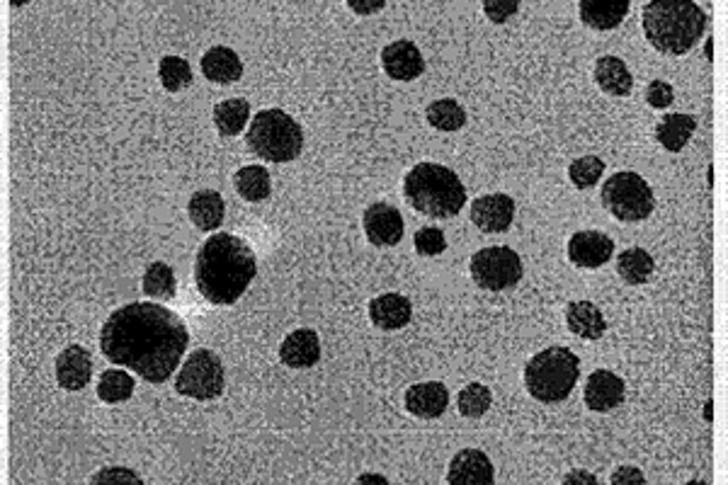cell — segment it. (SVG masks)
Listing matches in <instances>:
<instances>
[{
  "instance_id": "obj_21",
  "label": "cell",
  "mask_w": 728,
  "mask_h": 485,
  "mask_svg": "<svg viewBox=\"0 0 728 485\" xmlns=\"http://www.w3.org/2000/svg\"><path fill=\"white\" fill-rule=\"evenodd\" d=\"M566 323L573 335L583 340H600L607 330V321L593 301H571L566 308Z\"/></svg>"
},
{
  "instance_id": "obj_33",
  "label": "cell",
  "mask_w": 728,
  "mask_h": 485,
  "mask_svg": "<svg viewBox=\"0 0 728 485\" xmlns=\"http://www.w3.org/2000/svg\"><path fill=\"white\" fill-rule=\"evenodd\" d=\"M457 403H459V413H462L464 418H481V415L488 413V408H491L493 393L491 388L483 384H469L459 391Z\"/></svg>"
},
{
  "instance_id": "obj_38",
  "label": "cell",
  "mask_w": 728,
  "mask_h": 485,
  "mask_svg": "<svg viewBox=\"0 0 728 485\" xmlns=\"http://www.w3.org/2000/svg\"><path fill=\"white\" fill-rule=\"evenodd\" d=\"M90 483L95 485H102V483H127V485H141L144 481H141L139 476H136L134 471L129 469H119V466H115V469H102L95 473L93 478H90Z\"/></svg>"
},
{
  "instance_id": "obj_17",
  "label": "cell",
  "mask_w": 728,
  "mask_h": 485,
  "mask_svg": "<svg viewBox=\"0 0 728 485\" xmlns=\"http://www.w3.org/2000/svg\"><path fill=\"white\" fill-rule=\"evenodd\" d=\"M406 410L415 418L435 420L440 418L449 405V391L440 381H425V384H413L403 396Z\"/></svg>"
},
{
  "instance_id": "obj_35",
  "label": "cell",
  "mask_w": 728,
  "mask_h": 485,
  "mask_svg": "<svg viewBox=\"0 0 728 485\" xmlns=\"http://www.w3.org/2000/svg\"><path fill=\"white\" fill-rule=\"evenodd\" d=\"M415 250H418V255H423V258H435V255L445 253L447 250L445 233L435 226L420 228V231H415Z\"/></svg>"
},
{
  "instance_id": "obj_5",
  "label": "cell",
  "mask_w": 728,
  "mask_h": 485,
  "mask_svg": "<svg viewBox=\"0 0 728 485\" xmlns=\"http://www.w3.org/2000/svg\"><path fill=\"white\" fill-rule=\"evenodd\" d=\"M580 362L568 347H549L534 355L525 367V384L539 403H559L578 384Z\"/></svg>"
},
{
  "instance_id": "obj_37",
  "label": "cell",
  "mask_w": 728,
  "mask_h": 485,
  "mask_svg": "<svg viewBox=\"0 0 728 485\" xmlns=\"http://www.w3.org/2000/svg\"><path fill=\"white\" fill-rule=\"evenodd\" d=\"M483 10H486L488 20L500 25V22H505L520 10V0H486Z\"/></svg>"
},
{
  "instance_id": "obj_20",
  "label": "cell",
  "mask_w": 728,
  "mask_h": 485,
  "mask_svg": "<svg viewBox=\"0 0 728 485\" xmlns=\"http://www.w3.org/2000/svg\"><path fill=\"white\" fill-rule=\"evenodd\" d=\"M578 13L583 25H588L590 30L607 32L622 25V20L629 13V3L627 0H610V3H600V0H580Z\"/></svg>"
},
{
  "instance_id": "obj_28",
  "label": "cell",
  "mask_w": 728,
  "mask_h": 485,
  "mask_svg": "<svg viewBox=\"0 0 728 485\" xmlns=\"http://www.w3.org/2000/svg\"><path fill=\"white\" fill-rule=\"evenodd\" d=\"M248 114V100L233 97V100H224L214 107V124L221 136H238L248 124Z\"/></svg>"
},
{
  "instance_id": "obj_31",
  "label": "cell",
  "mask_w": 728,
  "mask_h": 485,
  "mask_svg": "<svg viewBox=\"0 0 728 485\" xmlns=\"http://www.w3.org/2000/svg\"><path fill=\"white\" fill-rule=\"evenodd\" d=\"M134 393V379L122 369H107L105 374L100 376L98 384V396L105 403H124L129 401Z\"/></svg>"
},
{
  "instance_id": "obj_6",
  "label": "cell",
  "mask_w": 728,
  "mask_h": 485,
  "mask_svg": "<svg viewBox=\"0 0 728 485\" xmlns=\"http://www.w3.org/2000/svg\"><path fill=\"white\" fill-rule=\"evenodd\" d=\"M246 144L250 153L267 163H289L304 148V131L287 112L263 110L250 122Z\"/></svg>"
},
{
  "instance_id": "obj_26",
  "label": "cell",
  "mask_w": 728,
  "mask_h": 485,
  "mask_svg": "<svg viewBox=\"0 0 728 485\" xmlns=\"http://www.w3.org/2000/svg\"><path fill=\"white\" fill-rule=\"evenodd\" d=\"M233 185H236V192L246 202H263L272 192L270 173H267V168H263V165H246V168H241L233 175Z\"/></svg>"
},
{
  "instance_id": "obj_10",
  "label": "cell",
  "mask_w": 728,
  "mask_h": 485,
  "mask_svg": "<svg viewBox=\"0 0 728 485\" xmlns=\"http://www.w3.org/2000/svg\"><path fill=\"white\" fill-rule=\"evenodd\" d=\"M362 224L369 243L377 245V248H394V245L403 241V233H406L401 211L384 202L369 204L364 209Z\"/></svg>"
},
{
  "instance_id": "obj_34",
  "label": "cell",
  "mask_w": 728,
  "mask_h": 485,
  "mask_svg": "<svg viewBox=\"0 0 728 485\" xmlns=\"http://www.w3.org/2000/svg\"><path fill=\"white\" fill-rule=\"evenodd\" d=\"M602 173H605V163H602L597 156L578 158V161H573L571 168H568V178H571V182L578 187V190H588V187L597 185Z\"/></svg>"
},
{
  "instance_id": "obj_4",
  "label": "cell",
  "mask_w": 728,
  "mask_h": 485,
  "mask_svg": "<svg viewBox=\"0 0 728 485\" xmlns=\"http://www.w3.org/2000/svg\"><path fill=\"white\" fill-rule=\"evenodd\" d=\"M408 204L432 219H452L466 204V187L454 170L440 163H420L403 180Z\"/></svg>"
},
{
  "instance_id": "obj_41",
  "label": "cell",
  "mask_w": 728,
  "mask_h": 485,
  "mask_svg": "<svg viewBox=\"0 0 728 485\" xmlns=\"http://www.w3.org/2000/svg\"><path fill=\"white\" fill-rule=\"evenodd\" d=\"M563 483H566V485H573V483H588V485H595V483H597V478H595V476H590L588 471H573V473H568L566 478H563Z\"/></svg>"
},
{
  "instance_id": "obj_12",
  "label": "cell",
  "mask_w": 728,
  "mask_h": 485,
  "mask_svg": "<svg viewBox=\"0 0 728 485\" xmlns=\"http://www.w3.org/2000/svg\"><path fill=\"white\" fill-rule=\"evenodd\" d=\"M515 219V202L508 194H486L471 204V221L483 233H505Z\"/></svg>"
},
{
  "instance_id": "obj_30",
  "label": "cell",
  "mask_w": 728,
  "mask_h": 485,
  "mask_svg": "<svg viewBox=\"0 0 728 485\" xmlns=\"http://www.w3.org/2000/svg\"><path fill=\"white\" fill-rule=\"evenodd\" d=\"M428 122L440 131H459L466 124V112L457 100H435L425 112Z\"/></svg>"
},
{
  "instance_id": "obj_13",
  "label": "cell",
  "mask_w": 728,
  "mask_h": 485,
  "mask_svg": "<svg viewBox=\"0 0 728 485\" xmlns=\"http://www.w3.org/2000/svg\"><path fill=\"white\" fill-rule=\"evenodd\" d=\"M493 481H496V473H493L491 459L479 449H462L449 464V485H493Z\"/></svg>"
},
{
  "instance_id": "obj_42",
  "label": "cell",
  "mask_w": 728,
  "mask_h": 485,
  "mask_svg": "<svg viewBox=\"0 0 728 485\" xmlns=\"http://www.w3.org/2000/svg\"><path fill=\"white\" fill-rule=\"evenodd\" d=\"M357 483H379V485H386L389 481H386L384 476H377V473H364V476L357 478Z\"/></svg>"
},
{
  "instance_id": "obj_1",
  "label": "cell",
  "mask_w": 728,
  "mask_h": 485,
  "mask_svg": "<svg viewBox=\"0 0 728 485\" xmlns=\"http://www.w3.org/2000/svg\"><path fill=\"white\" fill-rule=\"evenodd\" d=\"M190 345V330L175 311L134 301L117 308L100 330V350L112 364L132 369L149 384H163L178 372Z\"/></svg>"
},
{
  "instance_id": "obj_18",
  "label": "cell",
  "mask_w": 728,
  "mask_h": 485,
  "mask_svg": "<svg viewBox=\"0 0 728 485\" xmlns=\"http://www.w3.org/2000/svg\"><path fill=\"white\" fill-rule=\"evenodd\" d=\"M280 359L292 369H309L321 359V340L311 328H299L287 335L280 347Z\"/></svg>"
},
{
  "instance_id": "obj_32",
  "label": "cell",
  "mask_w": 728,
  "mask_h": 485,
  "mask_svg": "<svg viewBox=\"0 0 728 485\" xmlns=\"http://www.w3.org/2000/svg\"><path fill=\"white\" fill-rule=\"evenodd\" d=\"M158 76H161L163 88L168 93H178V90L192 83V68L182 56H163L161 66H158Z\"/></svg>"
},
{
  "instance_id": "obj_40",
  "label": "cell",
  "mask_w": 728,
  "mask_h": 485,
  "mask_svg": "<svg viewBox=\"0 0 728 485\" xmlns=\"http://www.w3.org/2000/svg\"><path fill=\"white\" fill-rule=\"evenodd\" d=\"M348 5L355 13L360 15H369V13H377V10H384V0H348Z\"/></svg>"
},
{
  "instance_id": "obj_7",
  "label": "cell",
  "mask_w": 728,
  "mask_h": 485,
  "mask_svg": "<svg viewBox=\"0 0 728 485\" xmlns=\"http://www.w3.org/2000/svg\"><path fill=\"white\" fill-rule=\"evenodd\" d=\"M600 197L605 209L610 211L614 219L624 221V224H636V221L648 219L653 207H656L651 185L641 175L631 173V170L614 173L602 185Z\"/></svg>"
},
{
  "instance_id": "obj_11",
  "label": "cell",
  "mask_w": 728,
  "mask_h": 485,
  "mask_svg": "<svg viewBox=\"0 0 728 485\" xmlns=\"http://www.w3.org/2000/svg\"><path fill=\"white\" fill-rule=\"evenodd\" d=\"M612 255V238L602 231H578L568 241V258L573 265L585 267V270H597V267L607 265Z\"/></svg>"
},
{
  "instance_id": "obj_27",
  "label": "cell",
  "mask_w": 728,
  "mask_h": 485,
  "mask_svg": "<svg viewBox=\"0 0 728 485\" xmlns=\"http://www.w3.org/2000/svg\"><path fill=\"white\" fill-rule=\"evenodd\" d=\"M653 270H656V262H653L648 250L627 248L624 253H619L617 272L627 284H646L651 279Z\"/></svg>"
},
{
  "instance_id": "obj_23",
  "label": "cell",
  "mask_w": 728,
  "mask_h": 485,
  "mask_svg": "<svg viewBox=\"0 0 728 485\" xmlns=\"http://www.w3.org/2000/svg\"><path fill=\"white\" fill-rule=\"evenodd\" d=\"M202 73L212 83H236L243 76V64L229 47H214L202 56Z\"/></svg>"
},
{
  "instance_id": "obj_24",
  "label": "cell",
  "mask_w": 728,
  "mask_h": 485,
  "mask_svg": "<svg viewBox=\"0 0 728 485\" xmlns=\"http://www.w3.org/2000/svg\"><path fill=\"white\" fill-rule=\"evenodd\" d=\"M695 129H697V119L692 117V114H682V112L665 114L661 124L656 127V139L665 151L678 153L687 146V141L692 139Z\"/></svg>"
},
{
  "instance_id": "obj_2",
  "label": "cell",
  "mask_w": 728,
  "mask_h": 485,
  "mask_svg": "<svg viewBox=\"0 0 728 485\" xmlns=\"http://www.w3.org/2000/svg\"><path fill=\"white\" fill-rule=\"evenodd\" d=\"M258 275V260L243 238L216 233L199 248L195 262L197 291L214 306H231L246 294Z\"/></svg>"
},
{
  "instance_id": "obj_3",
  "label": "cell",
  "mask_w": 728,
  "mask_h": 485,
  "mask_svg": "<svg viewBox=\"0 0 728 485\" xmlns=\"http://www.w3.org/2000/svg\"><path fill=\"white\" fill-rule=\"evenodd\" d=\"M707 30V13L692 0H653L644 8V32L661 54H687Z\"/></svg>"
},
{
  "instance_id": "obj_15",
  "label": "cell",
  "mask_w": 728,
  "mask_h": 485,
  "mask_svg": "<svg viewBox=\"0 0 728 485\" xmlns=\"http://www.w3.org/2000/svg\"><path fill=\"white\" fill-rule=\"evenodd\" d=\"M381 66H384L386 76L394 78V81H415L423 73L425 61L413 42L398 39L381 51Z\"/></svg>"
},
{
  "instance_id": "obj_39",
  "label": "cell",
  "mask_w": 728,
  "mask_h": 485,
  "mask_svg": "<svg viewBox=\"0 0 728 485\" xmlns=\"http://www.w3.org/2000/svg\"><path fill=\"white\" fill-rule=\"evenodd\" d=\"M612 485H644L646 483V476L641 473L639 469H634V466H619L617 471L612 473Z\"/></svg>"
},
{
  "instance_id": "obj_8",
  "label": "cell",
  "mask_w": 728,
  "mask_h": 485,
  "mask_svg": "<svg viewBox=\"0 0 728 485\" xmlns=\"http://www.w3.org/2000/svg\"><path fill=\"white\" fill-rule=\"evenodd\" d=\"M226 369L219 355L212 350H195L185 359L182 369L175 376V388L180 396L195 401H214L224 393Z\"/></svg>"
},
{
  "instance_id": "obj_14",
  "label": "cell",
  "mask_w": 728,
  "mask_h": 485,
  "mask_svg": "<svg viewBox=\"0 0 728 485\" xmlns=\"http://www.w3.org/2000/svg\"><path fill=\"white\" fill-rule=\"evenodd\" d=\"M56 381L66 391H81L93 379V357L83 345H68L54 362Z\"/></svg>"
},
{
  "instance_id": "obj_29",
  "label": "cell",
  "mask_w": 728,
  "mask_h": 485,
  "mask_svg": "<svg viewBox=\"0 0 728 485\" xmlns=\"http://www.w3.org/2000/svg\"><path fill=\"white\" fill-rule=\"evenodd\" d=\"M178 284H175L173 267L166 262H151L144 275V294L151 299H173Z\"/></svg>"
},
{
  "instance_id": "obj_22",
  "label": "cell",
  "mask_w": 728,
  "mask_h": 485,
  "mask_svg": "<svg viewBox=\"0 0 728 485\" xmlns=\"http://www.w3.org/2000/svg\"><path fill=\"white\" fill-rule=\"evenodd\" d=\"M187 214H190L192 224H195L199 231H214L224 224V199L216 190H199L190 197V204H187Z\"/></svg>"
},
{
  "instance_id": "obj_9",
  "label": "cell",
  "mask_w": 728,
  "mask_h": 485,
  "mask_svg": "<svg viewBox=\"0 0 728 485\" xmlns=\"http://www.w3.org/2000/svg\"><path fill=\"white\" fill-rule=\"evenodd\" d=\"M471 277L481 289H513L522 279V260L513 248H483L471 258Z\"/></svg>"
},
{
  "instance_id": "obj_25",
  "label": "cell",
  "mask_w": 728,
  "mask_h": 485,
  "mask_svg": "<svg viewBox=\"0 0 728 485\" xmlns=\"http://www.w3.org/2000/svg\"><path fill=\"white\" fill-rule=\"evenodd\" d=\"M595 81L605 90L607 95L624 97L634 88V78H631L627 64L617 56H600L595 64Z\"/></svg>"
},
{
  "instance_id": "obj_36",
  "label": "cell",
  "mask_w": 728,
  "mask_h": 485,
  "mask_svg": "<svg viewBox=\"0 0 728 485\" xmlns=\"http://www.w3.org/2000/svg\"><path fill=\"white\" fill-rule=\"evenodd\" d=\"M675 100V90L673 85L665 83V81H651L646 88V102L656 110H665V107L673 105Z\"/></svg>"
},
{
  "instance_id": "obj_16",
  "label": "cell",
  "mask_w": 728,
  "mask_h": 485,
  "mask_svg": "<svg viewBox=\"0 0 728 485\" xmlns=\"http://www.w3.org/2000/svg\"><path fill=\"white\" fill-rule=\"evenodd\" d=\"M624 393H627V386L619 379L614 372H607V369H597L588 376L585 381V405L595 413H607V410H614L617 405H622Z\"/></svg>"
},
{
  "instance_id": "obj_19",
  "label": "cell",
  "mask_w": 728,
  "mask_h": 485,
  "mask_svg": "<svg viewBox=\"0 0 728 485\" xmlns=\"http://www.w3.org/2000/svg\"><path fill=\"white\" fill-rule=\"evenodd\" d=\"M413 306L406 296L384 294L369 304V318L381 330H401L411 323Z\"/></svg>"
}]
</instances>
